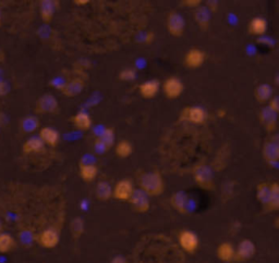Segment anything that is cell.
<instances>
[{"instance_id":"1","label":"cell","mask_w":279,"mask_h":263,"mask_svg":"<svg viewBox=\"0 0 279 263\" xmlns=\"http://www.w3.org/2000/svg\"><path fill=\"white\" fill-rule=\"evenodd\" d=\"M139 185L147 196H160L165 191L164 178L158 171L143 173L139 177Z\"/></svg>"},{"instance_id":"2","label":"cell","mask_w":279,"mask_h":263,"mask_svg":"<svg viewBox=\"0 0 279 263\" xmlns=\"http://www.w3.org/2000/svg\"><path fill=\"white\" fill-rule=\"evenodd\" d=\"M193 178L203 190L214 189V172L207 164H198L193 169Z\"/></svg>"},{"instance_id":"3","label":"cell","mask_w":279,"mask_h":263,"mask_svg":"<svg viewBox=\"0 0 279 263\" xmlns=\"http://www.w3.org/2000/svg\"><path fill=\"white\" fill-rule=\"evenodd\" d=\"M178 242L181 248L188 253H194L200 245L198 235L189 230H183L179 233Z\"/></svg>"},{"instance_id":"4","label":"cell","mask_w":279,"mask_h":263,"mask_svg":"<svg viewBox=\"0 0 279 263\" xmlns=\"http://www.w3.org/2000/svg\"><path fill=\"white\" fill-rule=\"evenodd\" d=\"M206 119V111L201 107H185L180 115L181 121H188L193 124H204Z\"/></svg>"},{"instance_id":"5","label":"cell","mask_w":279,"mask_h":263,"mask_svg":"<svg viewBox=\"0 0 279 263\" xmlns=\"http://www.w3.org/2000/svg\"><path fill=\"white\" fill-rule=\"evenodd\" d=\"M59 104L57 99L50 94H45L37 100L35 106V112L39 115L44 114H57Z\"/></svg>"},{"instance_id":"6","label":"cell","mask_w":279,"mask_h":263,"mask_svg":"<svg viewBox=\"0 0 279 263\" xmlns=\"http://www.w3.org/2000/svg\"><path fill=\"white\" fill-rule=\"evenodd\" d=\"M185 28V22L181 14L176 11H171L167 17V31L175 37L182 36Z\"/></svg>"},{"instance_id":"7","label":"cell","mask_w":279,"mask_h":263,"mask_svg":"<svg viewBox=\"0 0 279 263\" xmlns=\"http://www.w3.org/2000/svg\"><path fill=\"white\" fill-rule=\"evenodd\" d=\"M129 201L134 211L138 213H145L150 208L148 196L142 190H134Z\"/></svg>"},{"instance_id":"8","label":"cell","mask_w":279,"mask_h":263,"mask_svg":"<svg viewBox=\"0 0 279 263\" xmlns=\"http://www.w3.org/2000/svg\"><path fill=\"white\" fill-rule=\"evenodd\" d=\"M164 93L168 99H176L181 96L184 91V86L178 78L171 77L164 82Z\"/></svg>"},{"instance_id":"9","label":"cell","mask_w":279,"mask_h":263,"mask_svg":"<svg viewBox=\"0 0 279 263\" xmlns=\"http://www.w3.org/2000/svg\"><path fill=\"white\" fill-rule=\"evenodd\" d=\"M133 192V183L129 178H123L116 184L114 191H112V196L120 201H129Z\"/></svg>"},{"instance_id":"10","label":"cell","mask_w":279,"mask_h":263,"mask_svg":"<svg viewBox=\"0 0 279 263\" xmlns=\"http://www.w3.org/2000/svg\"><path fill=\"white\" fill-rule=\"evenodd\" d=\"M263 157L267 162L274 163L279 161V135L271 137L270 140L265 141L263 145Z\"/></svg>"},{"instance_id":"11","label":"cell","mask_w":279,"mask_h":263,"mask_svg":"<svg viewBox=\"0 0 279 263\" xmlns=\"http://www.w3.org/2000/svg\"><path fill=\"white\" fill-rule=\"evenodd\" d=\"M256 252V247L250 239H243L239 243L236 249V261L244 262L250 260Z\"/></svg>"},{"instance_id":"12","label":"cell","mask_w":279,"mask_h":263,"mask_svg":"<svg viewBox=\"0 0 279 263\" xmlns=\"http://www.w3.org/2000/svg\"><path fill=\"white\" fill-rule=\"evenodd\" d=\"M259 119L260 122L262 123L263 127L267 132L271 133L276 130L277 126V114L271 110L269 107L262 108L259 112Z\"/></svg>"},{"instance_id":"13","label":"cell","mask_w":279,"mask_h":263,"mask_svg":"<svg viewBox=\"0 0 279 263\" xmlns=\"http://www.w3.org/2000/svg\"><path fill=\"white\" fill-rule=\"evenodd\" d=\"M206 59V54L199 48H192L185 54L184 64L190 69H198L202 66Z\"/></svg>"},{"instance_id":"14","label":"cell","mask_w":279,"mask_h":263,"mask_svg":"<svg viewBox=\"0 0 279 263\" xmlns=\"http://www.w3.org/2000/svg\"><path fill=\"white\" fill-rule=\"evenodd\" d=\"M39 243L42 247L51 249L59 243V233L55 229H47L43 231L39 236Z\"/></svg>"},{"instance_id":"15","label":"cell","mask_w":279,"mask_h":263,"mask_svg":"<svg viewBox=\"0 0 279 263\" xmlns=\"http://www.w3.org/2000/svg\"><path fill=\"white\" fill-rule=\"evenodd\" d=\"M161 89V83L158 80H149L140 85L139 91L141 96L145 99H152Z\"/></svg>"},{"instance_id":"16","label":"cell","mask_w":279,"mask_h":263,"mask_svg":"<svg viewBox=\"0 0 279 263\" xmlns=\"http://www.w3.org/2000/svg\"><path fill=\"white\" fill-rule=\"evenodd\" d=\"M171 206L181 214L188 213L189 210V198L184 192H176L170 198Z\"/></svg>"},{"instance_id":"17","label":"cell","mask_w":279,"mask_h":263,"mask_svg":"<svg viewBox=\"0 0 279 263\" xmlns=\"http://www.w3.org/2000/svg\"><path fill=\"white\" fill-rule=\"evenodd\" d=\"M84 86V81L82 79H74L70 82L66 83V84L60 88V91H61L63 94L67 97H75L83 92Z\"/></svg>"},{"instance_id":"18","label":"cell","mask_w":279,"mask_h":263,"mask_svg":"<svg viewBox=\"0 0 279 263\" xmlns=\"http://www.w3.org/2000/svg\"><path fill=\"white\" fill-rule=\"evenodd\" d=\"M217 257L222 262L230 263L236 261V249L230 243H223L217 248Z\"/></svg>"},{"instance_id":"19","label":"cell","mask_w":279,"mask_h":263,"mask_svg":"<svg viewBox=\"0 0 279 263\" xmlns=\"http://www.w3.org/2000/svg\"><path fill=\"white\" fill-rule=\"evenodd\" d=\"M194 20L202 31H207L210 21V11L207 9V7L200 6L197 8L194 11Z\"/></svg>"},{"instance_id":"20","label":"cell","mask_w":279,"mask_h":263,"mask_svg":"<svg viewBox=\"0 0 279 263\" xmlns=\"http://www.w3.org/2000/svg\"><path fill=\"white\" fill-rule=\"evenodd\" d=\"M40 137L44 141V144H47L50 147H56L59 144L60 135L59 133L52 129V127H43L40 132Z\"/></svg>"},{"instance_id":"21","label":"cell","mask_w":279,"mask_h":263,"mask_svg":"<svg viewBox=\"0 0 279 263\" xmlns=\"http://www.w3.org/2000/svg\"><path fill=\"white\" fill-rule=\"evenodd\" d=\"M247 31L254 36H261L265 34L267 31V21L261 17L253 18L250 21V23H249Z\"/></svg>"},{"instance_id":"22","label":"cell","mask_w":279,"mask_h":263,"mask_svg":"<svg viewBox=\"0 0 279 263\" xmlns=\"http://www.w3.org/2000/svg\"><path fill=\"white\" fill-rule=\"evenodd\" d=\"M97 174H99V169L94 163H80V175L83 181L92 182Z\"/></svg>"},{"instance_id":"23","label":"cell","mask_w":279,"mask_h":263,"mask_svg":"<svg viewBox=\"0 0 279 263\" xmlns=\"http://www.w3.org/2000/svg\"><path fill=\"white\" fill-rule=\"evenodd\" d=\"M71 121L74 126L81 131H87L92 126V120H90L89 116L84 111H80L79 114H77L71 119Z\"/></svg>"},{"instance_id":"24","label":"cell","mask_w":279,"mask_h":263,"mask_svg":"<svg viewBox=\"0 0 279 263\" xmlns=\"http://www.w3.org/2000/svg\"><path fill=\"white\" fill-rule=\"evenodd\" d=\"M254 97L256 101L260 103L266 102L270 100L271 97H273V88H271L268 84H261L255 88Z\"/></svg>"},{"instance_id":"25","label":"cell","mask_w":279,"mask_h":263,"mask_svg":"<svg viewBox=\"0 0 279 263\" xmlns=\"http://www.w3.org/2000/svg\"><path fill=\"white\" fill-rule=\"evenodd\" d=\"M55 13V3L51 0H43L41 3V17L45 23H50Z\"/></svg>"},{"instance_id":"26","label":"cell","mask_w":279,"mask_h":263,"mask_svg":"<svg viewBox=\"0 0 279 263\" xmlns=\"http://www.w3.org/2000/svg\"><path fill=\"white\" fill-rule=\"evenodd\" d=\"M44 149V141L41 137L33 136L28 138L23 145V153L24 154H33V153H41Z\"/></svg>"},{"instance_id":"27","label":"cell","mask_w":279,"mask_h":263,"mask_svg":"<svg viewBox=\"0 0 279 263\" xmlns=\"http://www.w3.org/2000/svg\"><path fill=\"white\" fill-rule=\"evenodd\" d=\"M96 197L101 201H107L112 197V189L109 183L102 181L96 186Z\"/></svg>"},{"instance_id":"28","label":"cell","mask_w":279,"mask_h":263,"mask_svg":"<svg viewBox=\"0 0 279 263\" xmlns=\"http://www.w3.org/2000/svg\"><path fill=\"white\" fill-rule=\"evenodd\" d=\"M256 197H258L259 201L262 205L267 206L269 197H270V184L268 183H261L258 185L256 189Z\"/></svg>"},{"instance_id":"29","label":"cell","mask_w":279,"mask_h":263,"mask_svg":"<svg viewBox=\"0 0 279 263\" xmlns=\"http://www.w3.org/2000/svg\"><path fill=\"white\" fill-rule=\"evenodd\" d=\"M266 208L269 211L279 209V183L270 184V197Z\"/></svg>"},{"instance_id":"30","label":"cell","mask_w":279,"mask_h":263,"mask_svg":"<svg viewBox=\"0 0 279 263\" xmlns=\"http://www.w3.org/2000/svg\"><path fill=\"white\" fill-rule=\"evenodd\" d=\"M16 247V240L7 233H0V252H10Z\"/></svg>"},{"instance_id":"31","label":"cell","mask_w":279,"mask_h":263,"mask_svg":"<svg viewBox=\"0 0 279 263\" xmlns=\"http://www.w3.org/2000/svg\"><path fill=\"white\" fill-rule=\"evenodd\" d=\"M39 126H40L39 119H37L36 117H32V116H28V117L24 118L21 122V130H22V132L26 133V134L35 132L37 129H39Z\"/></svg>"},{"instance_id":"32","label":"cell","mask_w":279,"mask_h":263,"mask_svg":"<svg viewBox=\"0 0 279 263\" xmlns=\"http://www.w3.org/2000/svg\"><path fill=\"white\" fill-rule=\"evenodd\" d=\"M133 153V146L129 140H120L116 146V155L119 158H128L130 157Z\"/></svg>"},{"instance_id":"33","label":"cell","mask_w":279,"mask_h":263,"mask_svg":"<svg viewBox=\"0 0 279 263\" xmlns=\"http://www.w3.org/2000/svg\"><path fill=\"white\" fill-rule=\"evenodd\" d=\"M70 232L73 236V238L78 239L82 236L83 233H84V221H83L82 217H74L71 221L70 224Z\"/></svg>"},{"instance_id":"34","label":"cell","mask_w":279,"mask_h":263,"mask_svg":"<svg viewBox=\"0 0 279 263\" xmlns=\"http://www.w3.org/2000/svg\"><path fill=\"white\" fill-rule=\"evenodd\" d=\"M99 138L104 142L105 146L110 149L115 144V130L112 127H106L102 131Z\"/></svg>"},{"instance_id":"35","label":"cell","mask_w":279,"mask_h":263,"mask_svg":"<svg viewBox=\"0 0 279 263\" xmlns=\"http://www.w3.org/2000/svg\"><path fill=\"white\" fill-rule=\"evenodd\" d=\"M137 79V71L131 67H127L119 73V80L123 82H131Z\"/></svg>"},{"instance_id":"36","label":"cell","mask_w":279,"mask_h":263,"mask_svg":"<svg viewBox=\"0 0 279 263\" xmlns=\"http://www.w3.org/2000/svg\"><path fill=\"white\" fill-rule=\"evenodd\" d=\"M94 150L99 155H103V154H105L106 152H108L109 149L106 146H105L104 142L99 137H97L95 139V141H94Z\"/></svg>"},{"instance_id":"37","label":"cell","mask_w":279,"mask_h":263,"mask_svg":"<svg viewBox=\"0 0 279 263\" xmlns=\"http://www.w3.org/2000/svg\"><path fill=\"white\" fill-rule=\"evenodd\" d=\"M271 110L278 115L279 114V96H274L271 97L269 100V106H268Z\"/></svg>"},{"instance_id":"38","label":"cell","mask_w":279,"mask_h":263,"mask_svg":"<svg viewBox=\"0 0 279 263\" xmlns=\"http://www.w3.org/2000/svg\"><path fill=\"white\" fill-rule=\"evenodd\" d=\"M9 92H10V85L8 84V82L0 81V96L4 97L6 95H8Z\"/></svg>"},{"instance_id":"39","label":"cell","mask_w":279,"mask_h":263,"mask_svg":"<svg viewBox=\"0 0 279 263\" xmlns=\"http://www.w3.org/2000/svg\"><path fill=\"white\" fill-rule=\"evenodd\" d=\"M181 3H182L183 6L189 7V8H199L202 2L201 0H183Z\"/></svg>"},{"instance_id":"40","label":"cell","mask_w":279,"mask_h":263,"mask_svg":"<svg viewBox=\"0 0 279 263\" xmlns=\"http://www.w3.org/2000/svg\"><path fill=\"white\" fill-rule=\"evenodd\" d=\"M207 9L210 11V12H216L217 9H218V2H214V0H209V2H207Z\"/></svg>"},{"instance_id":"41","label":"cell","mask_w":279,"mask_h":263,"mask_svg":"<svg viewBox=\"0 0 279 263\" xmlns=\"http://www.w3.org/2000/svg\"><path fill=\"white\" fill-rule=\"evenodd\" d=\"M21 237H22V242L24 243V245H26V244L32 242V235L29 234V233L26 232V231L23 233V234H22Z\"/></svg>"},{"instance_id":"42","label":"cell","mask_w":279,"mask_h":263,"mask_svg":"<svg viewBox=\"0 0 279 263\" xmlns=\"http://www.w3.org/2000/svg\"><path fill=\"white\" fill-rule=\"evenodd\" d=\"M7 123H8V118L3 112H0V127L6 126Z\"/></svg>"},{"instance_id":"43","label":"cell","mask_w":279,"mask_h":263,"mask_svg":"<svg viewBox=\"0 0 279 263\" xmlns=\"http://www.w3.org/2000/svg\"><path fill=\"white\" fill-rule=\"evenodd\" d=\"M111 263H127V260L122 255H117L114 259H112Z\"/></svg>"},{"instance_id":"44","label":"cell","mask_w":279,"mask_h":263,"mask_svg":"<svg viewBox=\"0 0 279 263\" xmlns=\"http://www.w3.org/2000/svg\"><path fill=\"white\" fill-rule=\"evenodd\" d=\"M75 4H77V5H80V6H83V5H86V4H88V0H80V2H79V0H75V2H74Z\"/></svg>"},{"instance_id":"45","label":"cell","mask_w":279,"mask_h":263,"mask_svg":"<svg viewBox=\"0 0 279 263\" xmlns=\"http://www.w3.org/2000/svg\"><path fill=\"white\" fill-rule=\"evenodd\" d=\"M4 60H5V54H4V52L2 50H0V61L3 62Z\"/></svg>"},{"instance_id":"46","label":"cell","mask_w":279,"mask_h":263,"mask_svg":"<svg viewBox=\"0 0 279 263\" xmlns=\"http://www.w3.org/2000/svg\"><path fill=\"white\" fill-rule=\"evenodd\" d=\"M275 83L279 86V74H277L276 77H275Z\"/></svg>"},{"instance_id":"47","label":"cell","mask_w":279,"mask_h":263,"mask_svg":"<svg viewBox=\"0 0 279 263\" xmlns=\"http://www.w3.org/2000/svg\"><path fill=\"white\" fill-rule=\"evenodd\" d=\"M3 222L2 221H0V233H2V231H3Z\"/></svg>"},{"instance_id":"48","label":"cell","mask_w":279,"mask_h":263,"mask_svg":"<svg viewBox=\"0 0 279 263\" xmlns=\"http://www.w3.org/2000/svg\"><path fill=\"white\" fill-rule=\"evenodd\" d=\"M275 224L277 225V227H279V217H278V220L275 222Z\"/></svg>"},{"instance_id":"49","label":"cell","mask_w":279,"mask_h":263,"mask_svg":"<svg viewBox=\"0 0 279 263\" xmlns=\"http://www.w3.org/2000/svg\"><path fill=\"white\" fill-rule=\"evenodd\" d=\"M0 24H2V12H0Z\"/></svg>"}]
</instances>
